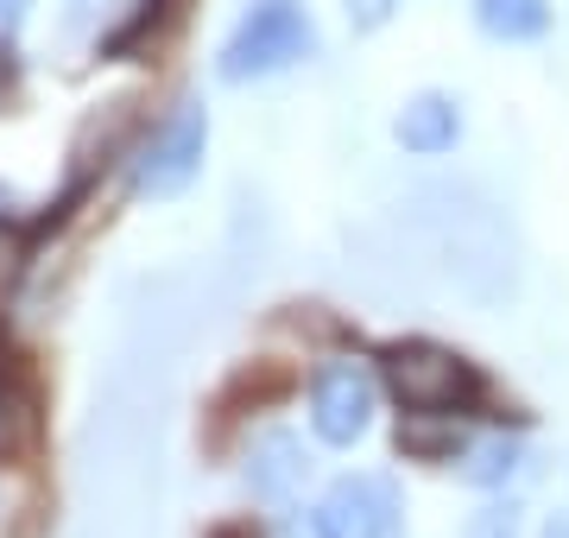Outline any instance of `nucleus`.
I'll list each match as a JSON object with an SVG mask.
<instances>
[{
    "label": "nucleus",
    "mask_w": 569,
    "mask_h": 538,
    "mask_svg": "<svg viewBox=\"0 0 569 538\" xmlns=\"http://www.w3.org/2000/svg\"><path fill=\"white\" fill-rule=\"evenodd\" d=\"M13 96H20V51H13V39L0 32V114L13 108Z\"/></svg>",
    "instance_id": "nucleus-14"
},
{
    "label": "nucleus",
    "mask_w": 569,
    "mask_h": 538,
    "mask_svg": "<svg viewBox=\"0 0 569 538\" xmlns=\"http://www.w3.org/2000/svg\"><path fill=\"white\" fill-rule=\"evenodd\" d=\"M190 13H197V0H133V13L102 39V58L108 63H152V58H164V51L183 39Z\"/></svg>",
    "instance_id": "nucleus-6"
},
{
    "label": "nucleus",
    "mask_w": 569,
    "mask_h": 538,
    "mask_svg": "<svg viewBox=\"0 0 569 538\" xmlns=\"http://www.w3.org/2000/svg\"><path fill=\"white\" fill-rule=\"evenodd\" d=\"M519 469H526V444H519V437H488V444H475V450H468L462 481H468V488H507Z\"/></svg>",
    "instance_id": "nucleus-11"
},
{
    "label": "nucleus",
    "mask_w": 569,
    "mask_h": 538,
    "mask_svg": "<svg viewBox=\"0 0 569 538\" xmlns=\"http://www.w3.org/2000/svg\"><path fill=\"white\" fill-rule=\"evenodd\" d=\"M392 140L406 146L411 159H443L462 140V102L443 89H418L399 114H392Z\"/></svg>",
    "instance_id": "nucleus-7"
},
{
    "label": "nucleus",
    "mask_w": 569,
    "mask_h": 538,
    "mask_svg": "<svg viewBox=\"0 0 569 538\" xmlns=\"http://www.w3.org/2000/svg\"><path fill=\"white\" fill-rule=\"evenodd\" d=\"M373 361H380V387L411 418H500L493 380L437 336H392V342H380Z\"/></svg>",
    "instance_id": "nucleus-1"
},
{
    "label": "nucleus",
    "mask_w": 569,
    "mask_h": 538,
    "mask_svg": "<svg viewBox=\"0 0 569 538\" xmlns=\"http://www.w3.org/2000/svg\"><path fill=\"white\" fill-rule=\"evenodd\" d=\"M203 538H266V532L253 526V519H222V526H209Z\"/></svg>",
    "instance_id": "nucleus-15"
},
{
    "label": "nucleus",
    "mask_w": 569,
    "mask_h": 538,
    "mask_svg": "<svg viewBox=\"0 0 569 538\" xmlns=\"http://www.w3.org/2000/svg\"><path fill=\"white\" fill-rule=\"evenodd\" d=\"M291 387H298V373L284 368V361H241V368L228 373L222 387H216V399H209V418H216V425H228V418L266 412V406L291 399Z\"/></svg>",
    "instance_id": "nucleus-8"
},
{
    "label": "nucleus",
    "mask_w": 569,
    "mask_h": 538,
    "mask_svg": "<svg viewBox=\"0 0 569 538\" xmlns=\"http://www.w3.org/2000/svg\"><path fill=\"white\" fill-rule=\"evenodd\" d=\"M342 7H348V26H355V32H380L406 0H342Z\"/></svg>",
    "instance_id": "nucleus-12"
},
{
    "label": "nucleus",
    "mask_w": 569,
    "mask_h": 538,
    "mask_svg": "<svg viewBox=\"0 0 569 538\" xmlns=\"http://www.w3.org/2000/svg\"><path fill=\"white\" fill-rule=\"evenodd\" d=\"M0 209H7V190H0Z\"/></svg>",
    "instance_id": "nucleus-17"
},
{
    "label": "nucleus",
    "mask_w": 569,
    "mask_h": 538,
    "mask_svg": "<svg viewBox=\"0 0 569 538\" xmlns=\"http://www.w3.org/2000/svg\"><path fill=\"white\" fill-rule=\"evenodd\" d=\"M203 159H209V108L178 102L133 152H127V190H133V197H152V203L183 197V190L197 185Z\"/></svg>",
    "instance_id": "nucleus-3"
},
{
    "label": "nucleus",
    "mask_w": 569,
    "mask_h": 538,
    "mask_svg": "<svg viewBox=\"0 0 569 538\" xmlns=\"http://www.w3.org/2000/svg\"><path fill=\"white\" fill-rule=\"evenodd\" d=\"M468 538H519V507H488V514H475V526H468Z\"/></svg>",
    "instance_id": "nucleus-13"
},
{
    "label": "nucleus",
    "mask_w": 569,
    "mask_h": 538,
    "mask_svg": "<svg viewBox=\"0 0 569 538\" xmlns=\"http://www.w3.org/2000/svg\"><path fill=\"white\" fill-rule=\"evenodd\" d=\"M305 444L291 431H266L253 444V462H247V481H253V495L260 500H291L298 495V481H305Z\"/></svg>",
    "instance_id": "nucleus-9"
},
{
    "label": "nucleus",
    "mask_w": 569,
    "mask_h": 538,
    "mask_svg": "<svg viewBox=\"0 0 569 538\" xmlns=\"http://www.w3.org/2000/svg\"><path fill=\"white\" fill-rule=\"evenodd\" d=\"M468 13L500 44H531L550 32V0H468Z\"/></svg>",
    "instance_id": "nucleus-10"
},
{
    "label": "nucleus",
    "mask_w": 569,
    "mask_h": 538,
    "mask_svg": "<svg viewBox=\"0 0 569 538\" xmlns=\"http://www.w3.org/2000/svg\"><path fill=\"white\" fill-rule=\"evenodd\" d=\"M317 51V26L298 0H260L234 32H228L222 58H216V77L222 83H260V77H279L291 63H305Z\"/></svg>",
    "instance_id": "nucleus-2"
},
{
    "label": "nucleus",
    "mask_w": 569,
    "mask_h": 538,
    "mask_svg": "<svg viewBox=\"0 0 569 538\" xmlns=\"http://www.w3.org/2000/svg\"><path fill=\"white\" fill-rule=\"evenodd\" d=\"M545 538H569V519H550V526H545Z\"/></svg>",
    "instance_id": "nucleus-16"
},
{
    "label": "nucleus",
    "mask_w": 569,
    "mask_h": 538,
    "mask_svg": "<svg viewBox=\"0 0 569 538\" xmlns=\"http://www.w3.org/2000/svg\"><path fill=\"white\" fill-rule=\"evenodd\" d=\"M329 538H399L406 532V500L392 476H342L317 507Z\"/></svg>",
    "instance_id": "nucleus-5"
},
{
    "label": "nucleus",
    "mask_w": 569,
    "mask_h": 538,
    "mask_svg": "<svg viewBox=\"0 0 569 538\" xmlns=\"http://www.w3.org/2000/svg\"><path fill=\"white\" fill-rule=\"evenodd\" d=\"M380 368L367 361H323L310 373V431L323 437L329 450H348L373 431V412H380Z\"/></svg>",
    "instance_id": "nucleus-4"
}]
</instances>
